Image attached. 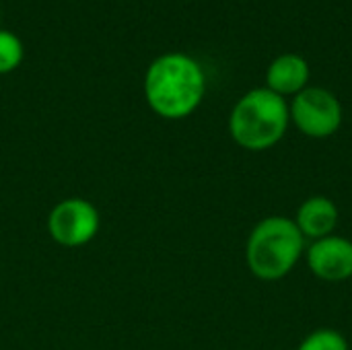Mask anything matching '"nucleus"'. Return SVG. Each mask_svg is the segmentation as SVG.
Returning a JSON list of instances; mask_svg holds the SVG:
<instances>
[{"instance_id":"1","label":"nucleus","mask_w":352,"mask_h":350,"mask_svg":"<svg viewBox=\"0 0 352 350\" xmlns=\"http://www.w3.org/2000/svg\"><path fill=\"white\" fill-rule=\"evenodd\" d=\"M206 78L200 64L186 54L159 56L146 70L144 95L153 111L179 120L190 116L202 101Z\"/></svg>"},{"instance_id":"2","label":"nucleus","mask_w":352,"mask_h":350,"mask_svg":"<svg viewBox=\"0 0 352 350\" xmlns=\"http://www.w3.org/2000/svg\"><path fill=\"white\" fill-rule=\"evenodd\" d=\"M289 105L285 97L268 87L245 93L233 107L229 130L233 140L248 151L274 146L289 128Z\"/></svg>"},{"instance_id":"3","label":"nucleus","mask_w":352,"mask_h":350,"mask_svg":"<svg viewBox=\"0 0 352 350\" xmlns=\"http://www.w3.org/2000/svg\"><path fill=\"white\" fill-rule=\"evenodd\" d=\"M305 237L295 221L287 217H266L250 233L245 258L250 270L262 281L287 276L303 254Z\"/></svg>"},{"instance_id":"4","label":"nucleus","mask_w":352,"mask_h":350,"mask_svg":"<svg viewBox=\"0 0 352 350\" xmlns=\"http://www.w3.org/2000/svg\"><path fill=\"white\" fill-rule=\"evenodd\" d=\"M295 126L309 138H328L342 124V105L334 93L322 87H305L289 109Z\"/></svg>"},{"instance_id":"5","label":"nucleus","mask_w":352,"mask_h":350,"mask_svg":"<svg viewBox=\"0 0 352 350\" xmlns=\"http://www.w3.org/2000/svg\"><path fill=\"white\" fill-rule=\"evenodd\" d=\"M50 235L66 248L85 245L91 241L99 229V212L97 208L80 198H70L60 202L47 221Z\"/></svg>"},{"instance_id":"6","label":"nucleus","mask_w":352,"mask_h":350,"mask_svg":"<svg viewBox=\"0 0 352 350\" xmlns=\"http://www.w3.org/2000/svg\"><path fill=\"white\" fill-rule=\"evenodd\" d=\"M307 264L311 272L326 283H342L352 276V241L328 235L318 239L307 250Z\"/></svg>"},{"instance_id":"7","label":"nucleus","mask_w":352,"mask_h":350,"mask_svg":"<svg viewBox=\"0 0 352 350\" xmlns=\"http://www.w3.org/2000/svg\"><path fill=\"white\" fill-rule=\"evenodd\" d=\"M295 225L303 237L324 239L338 227V206L326 196H311L299 206Z\"/></svg>"},{"instance_id":"8","label":"nucleus","mask_w":352,"mask_h":350,"mask_svg":"<svg viewBox=\"0 0 352 350\" xmlns=\"http://www.w3.org/2000/svg\"><path fill=\"white\" fill-rule=\"evenodd\" d=\"M309 80V64L299 54H283L278 56L266 72V85L276 95H297L307 87Z\"/></svg>"},{"instance_id":"9","label":"nucleus","mask_w":352,"mask_h":350,"mask_svg":"<svg viewBox=\"0 0 352 350\" xmlns=\"http://www.w3.org/2000/svg\"><path fill=\"white\" fill-rule=\"evenodd\" d=\"M297 350H349V342L340 332L322 328L311 332Z\"/></svg>"},{"instance_id":"10","label":"nucleus","mask_w":352,"mask_h":350,"mask_svg":"<svg viewBox=\"0 0 352 350\" xmlns=\"http://www.w3.org/2000/svg\"><path fill=\"white\" fill-rule=\"evenodd\" d=\"M21 60H23L21 39L10 31L0 29V72H10L21 64Z\"/></svg>"}]
</instances>
